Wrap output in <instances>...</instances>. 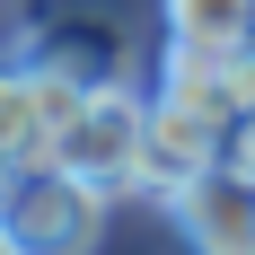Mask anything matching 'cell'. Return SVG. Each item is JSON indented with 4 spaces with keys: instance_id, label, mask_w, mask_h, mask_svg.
<instances>
[{
    "instance_id": "1",
    "label": "cell",
    "mask_w": 255,
    "mask_h": 255,
    "mask_svg": "<svg viewBox=\"0 0 255 255\" xmlns=\"http://www.w3.org/2000/svg\"><path fill=\"white\" fill-rule=\"evenodd\" d=\"M106 211H115V194L88 185V176H71V167H18L0 220H9L18 255H97Z\"/></svg>"
},
{
    "instance_id": "2",
    "label": "cell",
    "mask_w": 255,
    "mask_h": 255,
    "mask_svg": "<svg viewBox=\"0 0 255 255\" xmlns=\"http://www.w3.org/2000/svg\"><path fill=\"white\" fill-rule=\"evenodd\" d=\"M79 106H88V79L44 62V53H0V158H18V167H53V141L71 124Z\"/></svg>"
},
{
    "instance_id": "3",
    "label": "cell",
    "mask_w": 255,
    "mask_h": 255,
    "mask_svg": "<svg viewBox=\"0 0 255 255\" xmlns=\"http://www.w3.org/2000/svg\"><path fill=\"white\" fill-rule=\"evenodd\" d=\"M141 132H150V97L124 88V79H106V88H88V106H79L71 124H62L53 167H71V176L106 185V194H132V176H141Z\"/></svg>"
},
{
    "instance_id": "4",
    "label": "cell",
    "mask_w": 255,
    "mask_h": 255,
    "mask_svg": "<svg viewBox=\"0 0 255 255\" xmlns=\"http://www.w3.org/2000/svg\"><path fill=\"white\" fill-rule=\"evenodd\" d=\"M229 158V124H211V115H194V106L158 97L150 88V132H141V176H132V194H150V203H176L194 176H211Z\"/></svg>"
},
{
    "instance_id": "5",
    "label": "cell",
    "mask_w": 255,
    "mask_h": 255,
    "mask_svg": "<svg viewBox=\"0 0 255 255\" xmlns=\"http://www.w3.org/2000/svg\"><path fill=\"white\" fill-rule=\"evenodd\" d=\"M158 97L238 132V115L255 106V44H167L158 53Z\"/></svg>"
},
{
    "instance_id": "6",
    "label": "cell",
    "mask_w": 255,
    "mask_h": 255,
    "mask_svg": "<svg viewBox=\"0 0 255 255\" xmlns=\"http://www.w3.org/2000/svg\"><path fill=\"white\" fill-rule=\"evenodd\" d=\"M167 220H176L185 255H255V176L238 158H220L211 176H194L167 203Z\"/></svg>"
},
{
    "instance_id": "7",
    "label": "cell",
    "mask_w": 255,
    "mask_h": 255,
    "mask_svg": "<svg viewBox=\"0 0 255 255\" xmlns=\"http://www.w3.org/2000/svg\"><path fill=\"white\" fill-rule=\"evenodd\" d=\"M167 44H255V0H158Z\"/></svg>"
},
{
    "instance_id": "8",
    "label": "cell",
    "mask_w": 255,
    "mask_h": 255,
    "mask_svg": "<svg viewBox=\"0 0 255 255\" xmlns=\"http://www.w3.org/2000/svg\"><path fill=\"white\" fill-rule=\"evenodd\" d=\"M229 158H238V167H247V176H255V106H247V115H238V132H229Z\"/></svg>"
},
{
    "instance_id": "9",
    "label": "cell",
    "mask_w": 255,
    "mask_h": 255,
    "mask_svg": "<svg viewBox=\"0 0 255 255\" xmlns=\"http://www.w3.org/2000/svg\"><path fill=\"white\" fill-rule=\"evenodd\" d=\"M9 185H18V158H0V203H9Z\"/></svg>"
},
{
    "instance_id": "10",
    "label": "cell",
    "mask_w": 255,
    "mask_h": 255,
    "mask_svg": "<svg viewBox=\"0 0 255 255\" xmlns=\"http://www.w3.org/2000/svg\"><path fill=\"white\" fill-rule=\"evenodd\" d=\"M0 255H18V238H9V220H0Z\"/></svg>"
}]
</instances>
